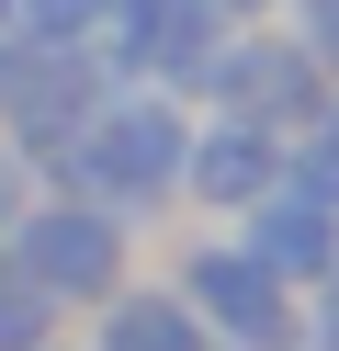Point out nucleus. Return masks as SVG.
<instances>
[{
    "instance_id": "2",
    "label": "nucleus",
    "mask_w": 339,
    "mask_h": 351,
    "mask_svg": "<svg viewBox=\"0 0 339 351\" xmlns=\"http://www.w3.org/2000/svg\"><path fill=\"white\" fill-rule=\"evenodd\" d=\"M0 250L45 283V306H102L113 283L136 272V227H125V215H102V204H79V193H34V204L12 215Z\"/></svg>"
},
{
    "instance_id": "3",
    "label": "nucleus",
    "mask_w": 339,
    "mask_h": 351,
    "mask_svg": "<svg viewBox=\"0 0 339 351\" xmlns=\"http://www.w3.org/2000/svg\"><path fill=\"white\" fill-rule=\"evenodd\" d=\"M170 295L203 317L215 351H283L294 340V283H271L260 261H249V238H192L181 272H170Z\"/></svg>"
},
{
    "instance_id": "15",
    "label": "nucleus",
    "mask_w": 339,
    "mask_h": 351,
    "mask_svg": "<svg viewBox=\"0 0 339 351\" xmlns=\"http://www.w3.org/2000/svg\"><path fill=\"white\" fill-rule=\"evenodd\" d=\"M0 12H12V0H0Z\"/></svg>"
},
{
    "instance_id": "8",
    "label": "nucleus",
    "mask_w": 339,
    "mask_h": 351,
    "mask_svg": "<svg viewBox=\"0 0 339 351\" xmlns=\"http://www.w3.org/2000/svg\"><path fill=\"white\" fill-rule=\"evenodd\" d=\"M0 351H57V306L12 250H0Z\"/></svg>"
},
{
    "instance_id": "7",
    "label": "nucleus",
    "mask_w": 339,
    "mask_h": 351,
    "mask_svg": "<svg viewBox=\"0 0 339 351\" xmlns=\"http://www.w3.org/2000/svg\"><path fill=\"white\" fill-rule=\"evenodd\" d=\"M90 351H215V340H203V317L170 295V283H113Z\"/></svg>"
},
{
    "instance_id": "9",
    "label": "nucleus",
    "mask_w": 339,
    "mask_h": 351,
    "mask_svg": "<svg viewBox=\"0 0 339 351\" xmlns=\"http://www.w3.org/2000/svg\"><path fill=\"white\" fill-rule=\"evenodd\" d=\"M283 170L316 193V204H339V91H328V102H316V114L283 136Z\"/></svg>"
},
{
    "instance_id": "4",
    "label": "nucleus",
    "mask_w": 339,
    "mask_h": 351,
    "mask_svg": "<svg viewBox=\"0 0 339 351\" xmlns=\"http://www.w3.org/2000/svg\"><path fill=\"white\" fill-rule=\"evenodd\" d=\"M102 102V69H90V46H23V34H0V147H23V159H57L68 125Z\"/></svg>"
},
{
    "instance_id": "10",
    "label": "nucleus",
    "mask_w": 339,
    "mask_h": 351,
    "mask_svg": "<svg viewBox=\"0 0 339 351\" xmlns=\"http://www.w3.org/2000/svg\"><path fill=\"white\" fill-rule=\"evenodd\" d=\"M90 23H102V0H12L0 12V34H23V46H90Z\"/></svg>"
},
{
    "instance_id": "1",
    "label": "nucleus",
    "mask_w": 339,
    "mask_h": 351,
    "mask_svg": "<svg viewBox=\"0 0 339 351\" xmlns=\"http://www.w3.org/2000/svg\"><path fill=\"white\" fill-rule=\"evenodd\" d=\"M181 147H192V102L158 91V80H102L79 125H68L57 159H34V193H79L102 215H158L181 204Z\"/></svg>"
},
{
    "instance_id": "14",
    "label": "nucleus",
    "mask_w": 339,
    "mask_h": 351,
    "mask_svg": "<svg viewBox=\"0 0 339 351\" xmlns=\"http://www.w3.org/2000/svg\"><path fill=\"white\" fill-rule=\"evenodd\" d=\"M305 351H339V340H305Z\"/></svg>"
},
{
    "instance_id": "13",
    "label": "nucleus",
    "mask_w": 339,
    "mask_h": 351,
    "mask_svg": "<svg viewBox=\"0 0 339 351\" xmlns=\"http://www.w3.org/2000/svg\"><path fill=\"white\" fill-rule=\"evenodd\" d=\"M271 12H305V0H271Z\"/></svg>"
},
{
    "instance_id": "5",
    "label": "nucleus",
    "mask_w": 339,
    "mask_h": 351,
    "mask_svg": "<svg viewBox=\"0 0 339 351\" xmlns=\"http://www.w3.org/2000/svg\"><path fill=\"white\" fill-rule=\"evenodd\" d=\"M271 182H283V136H271V125L192 114V147H181V204H203V215H249Z\"/></svg>"
},
{
    "instance_id": "11",
    "label": "nucleus",
    "mask_w": 339,
    "mask_h": 351,
    "mask_svg": "<svg viewBox=\"0 0 339 351\" xmlns=\"http://www.w3.org/2000/svg\"><path fill=\"white\" fill-rule=\"evenodd\" d=\"M283 34L305 46V69L339 91V0H305V12H283Z\"/></svg>"
},
{
    "instance_id": "12",
    "label": "nucleus",
    "mask_w": 339,
    "mask_h": 351,
    "mask_svg": "<svg viewBox=\"0 0 339 351\" xmlns=\"http://www.w3.org/2000/svg\"><path fill=\"white\" fill-rule=\"evenodd\" d=\"M23 204H34V159H23V147H0V238H12Z\"/></svg>"
},
{
    "instance_id": "6",
    "label": "nucleus",
    "mask_w": 339,
    "mask_h": 351,
    "mask_svg": "<svg viewBox=\"0 0 339 351\" xmlns=\"http://www.w3.org/2000/svg\"><path fill=\"white\" fill-rule=\"evenodd\" d=\"M238 238H249V261H260L271 283H294V295H305V283L339 261V204H316V193L283 170V182H271L260 204L238 215Z\"/></svg>"
}]
</instances>
